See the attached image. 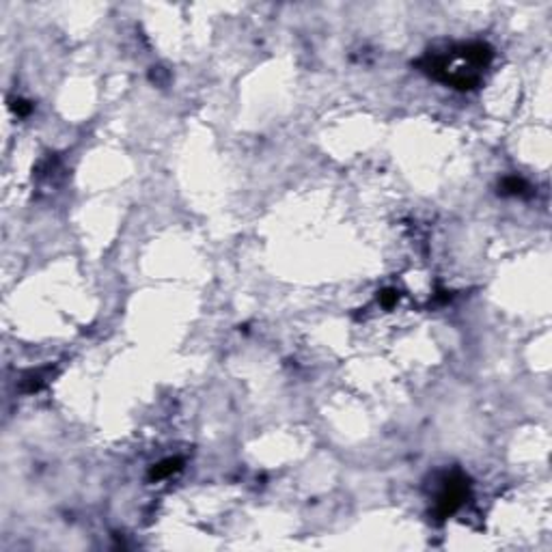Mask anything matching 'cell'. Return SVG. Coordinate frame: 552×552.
Listing matches in <instances>:
<instances>
[{
	"instance_id": "1",
	"label": "cell",
	"mask_w": 552,
	"mask_h": 552,
	"mask_svg": "<svg viewBox=\"0 0 552 552\" xmlns=\"http://www.w3.org/2000/svg\"><path fill=\"white\" fill-rule=\"evenodd\" d=\"M177 464H179L177 460H166V461H164V464L155 466V470H153V477H155V479H160V477H166V475H170V473H173L175 468H177Z\"/></svg>"
}]
</instances>
